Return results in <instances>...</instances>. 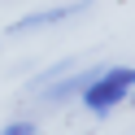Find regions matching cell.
Returning a JSON list of instances; mask_svg holds the SVG:
<instances>
[{
	"label": "cell",
	"mask_w": 135,
	"mask_h": 135,
	"mask_svg": "<svg viewBox=\"0 0 135 135\" xmlns=\"http://www.w3.org/2000/svg\"><path fill=\"white\" fill-rule=\"evenodd\" d=\"M100 70H105V65H91V70H79V65H74L70 74H61V79H52L48 87H39V100H44V105H65L70 96H83V87H87Z\"/></svg>",
	"instance_id": "3957f363"
},
{
	"label": "cell",
	"mask_w": 135,
	"mask_h": 135,
	"mask_svg": "<svg viewBox=\"0 0 135 135\" xmlns=\"http://www.w3.org/2000/svg\"><path fill=\"white\" fill-rule=\"evenodd\" d=\"M91 9V0H70V4H52V9H35L26 18L13 22V35H31V31H44V26H57V22H70L79 13Z\"/></svg>",
	"instance_id": "7a4b0ae2"
},
{
	"label": "cell",
	"mask_w": 135,
	"mask_h": 135,
	"mask_svg": "<svg viewBox=\"0 0 135 135\" xmlns=\"http://www.w3.org/2000/svg\"><path fill=\"white\" fill-rule=\"evenodd\" d=\"M126 100H131V105H135V91H131V96H126Z\"/></svg>",
	"instance_id": "8992f818"
},
{
	"label": "cell",
	"mask_w": 135,
	"mask_h": 135,
	"mask_svg": "<svg viewBox=\"0 0 135 135\" xmlns=\"http://www.w3.org/2000/svg\"><path fill=\"white\" fill-rule=\"evenodd\" d=\"M0 135H39V131H35V122H26V118H18V122L0 126Z\"/></svg>",
	"instance_id": "5b68a950"
},
{
	"label": "cell",
	"mask_w": 135,
	"mask_h": 135,
	"mask_svg": "<svg viewBox=\"0 0 135 135\" xmlns=\"http://www.w3.org/2000/svg\"><path fill=\"white\" fill-rule=\"evenodd\" d=\"M131 91H135V65H105V70H100L96 79L83 87L79 100L91 109V113L105 118L109 109H118L126 96H131Z\"/></svg>",
	"instance_id": "6da1fadb"
},
{
	"label": "cell",
	"mask_w": 135,
	"mask_h": 135,
	"mask_svg": "<svg viewBox=\"0 0 135 135\" xmlns=\"http://www.w3.org/2000/svg\"><path fill=\"white\" fill-rule=\"evenodd\" d=\"M70 70H74V61H70V57H65V61H57V65H48V70H39L35 79H31V96H35L39 87H48L52 79H61V74H70Z\"/></svg>",
	"instance_id": "277c9868"
}]
</instances>
